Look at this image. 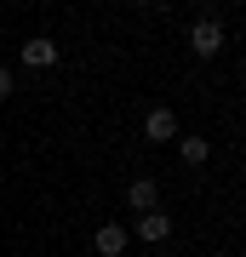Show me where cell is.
Masks as SVG:
<instances>
[{
	"mask_svg": "<svg viewBox=\"0 0 246 257\" xmlns=\"http://www.w3.org/2000/svg\"><path fill=\"white\" fill-rule=\"evenodd\" d=\"M0 97H12V74L6 69H0Z\"/></svg>",
	"mask_w": 246,
	"mask_h": 257,
	"instance_id": "obj_8",
	"label": "cell"
},
{
	"mask_svg": "<svg viewBox=\"0 0 246 257\" xmlns=\"http://www.w3.org/2000/svg\"><path fill=\"white\" fill-rule=\"evenodd\" d=\"M126 200H132V211H137V217H143V211H155V183H149V177L126 183Z\"/></svg>",
	"mask_w": 246,
	"mask_h": 257,
	"instance_id": "obj_6",
	"label": "cell"
},
{
	"mask_svg": "<svg viewBox=\"0 0 246 257\" xmlns=\"http://www.w3.org/2000/svg\"><path fill=\"white\" fill-rule=\"evenodd\" d=\"M189 52L195 57H218L223 52V23L218 18H201V23L189 29Z\"/></svg>",
	"mask_w": 246,
	"mask_h": 257,
	"instance_id": "obj_1",
	"label": "cell"
},
{
	"mask_svg": "<svg viewBox=\"0 0 246 257\" xmlns=\"http://www.w3.org/2000/svg\"><path fill=\"white\" fill-rule=\"evenodd\" d=\"M206 155H212L206 138H183V160H189V166H206Z\"/></svg>",
	"mask_w": 246,
	"mask_h": 257,
	"instance_id": "obj_7",
	"label": "cell"
},
{
	"mask_svg": "<svg viewBox=\"0 0 246 257\" xmlns=\"http://www.w3.org/2000/svg\"><path fill=\"white\" fill-rule=\"evenodd\" d=\"M126 229H120V223H103V229L98 234H92V246H98V257H120V251H126Z\"/></svg>",
	"mask_w": 246,
	"mask_h": 257,
	"instance_id": "obj_3",
	"label": "cell"
},
{
	"mask_svg": "<svg viewBox=\"0 0 246 257\" xmlns=\"http://www.w3.org/2000/svg\"><path fill=\"white\" fill-rule=\"evenodd\" d=\"M143 138H149V143H172V138H178V114H172V109H149V114H143Z\"/></svg>",
	"mask_w": 246,
	"mask_h": 257,
	"instance_id": "obj_2",
	"label": "cell"
},
{
	"mask_svg": "<svg viewBox=\"0 0 246 257\" xmlns=\"http://www.w3.org/2000/svg\"><path fill=\"white\" fill-rule=\"evenodd\" d=\"M166 234H172V217H166V211H143V217H137V240H149V246H160Z\"/></svg>",
	"mask_w": 246,
	"mask_h": 257,
	"instance_id": "obj_4",
	"label": "cell"
},
{
	"mask_svg": "<svg viewBox=\"0 0 246 257\" xmlns=\"http://www.w3.org/2000/svg\"><path fill=\"white\" fill-rule=\"evenodd\" d=\"M23 63H29V69H52V63H57V46H52L46 35L23 40Z\"/></svg>",
	"mask_w": 246,
	"mask_h": 257,
	"instance_id": "obj_5",
	"label": "cell"
}]
</instances>
